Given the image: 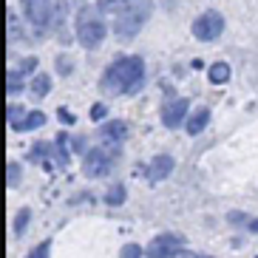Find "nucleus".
I'll return each instance as SVG.
<instances>
[{
    "instance_id": "obj_7",
    "label": "nucleus",
    "mask_w": 258,
    "mask_h": 258,
    "mask_svg": "<svg viewBox=\"0 0 258 258\" xmlns=\"http://www.w3.org/2000/svg\"><path fill=\"white\" fill-rule=\"evenodd\" d=\"M187 116H190V99L187 97H170V99H165L162 108H159V119L167 131L184 128Z\"/></svg>"
},
{
    "instance_id": "obj_21",
    "label": "nucleus",
    "mask_w": 258,
    "mask_h": 258,
    "mask_svg": "<svg viewBox=\"0 0 258 258\" xmlns=\"http://www.w3.org/2000/svg\"><path fill=\"white\" fill-rule=\"evenodd\" d=\"M131 0H97V9L102 15H116L122 6H128Z\"/></svg>"
},
{
    "instance_id": "obj_8",
    "label": "nucleus",
    "mask_w": 258,
    "mask_h": 258,
    "mask_svg": "<svg viewBox=\"0 0 258 258\" xmlns=\"http://www.w3.org/2000/svg\"><path fill=\"white\" fill-rule=\"evenodd\" d=\"M111 173V156L105 148H91L83 156V176L85 179H102Z\"/></svg>"
},
{
    "instance_id": "obj_9",
    "label": "nucleus",
    "mask_w": 258,
    "mask_h": 258,
    "mask_svg": "<svg viewBox=\"0 0 258 258\" xmlns=\"http://www.w3.org/2000/svg\"><path fill=\"white\" fill-rule=\"evenodd\" d=\"M99 137L105 139L108 145H122L131 137V128H128L125 119H108V122L99 125Z\"/></svg>"
},
{
    "instance_id": "obj_15",
    "label": "nucleus",
    "mask_w": 258,
    "mask_h": 258,
    "mask_svg": "<svg viewBox=\"0 0 258 258\" xmlns=\"http://www.w3.org/2000/svg\"><path fill=\"white\" fill-rule=\"evenodd\" d=\"M54 156H57V165L60 167H69L71 162V153H69V137L66 134H57V139H54Z\"/></svg>"
},
{
    "instance_id": "obj_17",
    "label": "nucleus",
    "mask_w": 258,
    "mask_h": 258,
    "mask_svg": "<svg viewBox=\"0 0 258 258\" xmlns=\"http://www.w3.org/2000/svg\"><path fill=\"white\" fill-rule=\"evenodd\" d=\"M102 199H105L108 207H122L125 205V199H128V190H125V184H111Z\"/></svg>"
},
{
    "instance_id": "obj_30",
    "label": "nucleus",
    "mask_w": 258,
    "mask_h": 258,
    "mask_svg": "<svg viewBox=\"0 0 258 258\" xmlns=\"http://www.w3.org/2000/svg\"><path fill=\"white\" fill-rule=\"evenodd\" d=\"M247 230H250V233H255V235H258V219H250V221H247Z\"/></svg>"
},
{
    "instance_id": "obj_14",
    "label": "nucleus",
    "mask_w": 258,
    "mask_h": 258,
    "mask_svg": "<svg viewBox=\"0 0 258 258\" xmlns=\"http://www.w3.org/2000/svg\"><path fill=\"white\" fill-rule=\"evenodd\" d=\"M230 77H233V69H230V62H224V60L213 62L210 69H207V80H210L213 85H224V83H230Z\"/></svg>"
},
{
    "instance_id": "obj_5",
    "label": "nucleus",
    "mask_w": 258,
    "mask_h": 258,
    "mask_svg": "<svg viewBox=\"0 0 258 258\" xmlns=\"http://www.w3.org/2000/svg\"><path fill=\"white\" fill-rule=\"evenodd\" d=\"M224 26H227V20H224V15H221L219 9H205V12L190 23V31H193V37H196L199 43H216V40L224 34Z\"/></svg>"
},
{
    "instance_id": "obj_4",
    "label": "nucleus",
    "mask_w": 258,
    "mask_h": 258,
    "mask_svg": "<svg viewBox=\"0 0 258 258\" xmlns=\"http://www.w3.org/2000/svg\"><path fill=\"white\" fill-rule=\"evenodd\" d=\"M184 238L182 233H159L153 235L151 244L145 247V255L148 258H190L193 252H184Z\"/></svg>"
},
{
    "instance_id": "obj_6",
    "label": "nucleus",
    "mask_w": 258,
    "mask_h": 258,
    "mask_svg": "<svg viewBox=\"0 0 258 258\" xmlns=\"http://www.w3.org/2000/svg\"><path fill=\"white\" fill-rule=\"evenodd\" d=\"M26 20L31 23V29L37 31V37H43V31L51 26L54 15H57V3L54 0H20Z\"/></svg>"
},
{
    "instance_id": "obj_31",
    "label": "nucleus",
    "mask_w": 258,
    "mask_h": 258,
    "mask_svg": "<svg viewBox=\"0 0 258 258\" xmlns=\"http://www.w3.org/2000/svg\"><path fill=\"white\" fill-rule=\"evenodd\" d=\"M190 258H213V255H207V252H193Z\"/></svg>"
},
{
    "instance_id": "obj_25",
    "label": "nucleus",
    "mask_w": 258,
    "mask_h": 258,
    "mask_svg": "<svg viewBox=\"0 0 258 258\" xmlns=\"http://www.w3.org/2000/svg\"><path fill=\"white\" fill-rule=\"evenodd\" d=\"M51 151H54V145H51V142H37L34 148H31L29 156H31V159H46Z\"/></svg>"
},
{
    "instance_id": "obj_24",
    "label": "nucleus",
    "mask_w": 258,
    "mask_h": 258,
    "mask_svg": "<svg viewBox=\"0 0 258 258\" xmlns=\"http://www.w3.org/2000/svg\"><path fill=\"white\" fill-rule=\"evenodd\" d=\"M48 255H51V241H48V238L46 241H40L37 247H31V250L26 252V258H48Z\"/></svg>"
},
{
    "instance_id": "obj_27",
    "label": "nucleus",
    "mask_w": 258,
    "mask_h": 258,
    "mask_svg": "<svg viewBox=\"0 0 258 258\" xmlns=\"http://www.w3.org/2000/svg\"><path fill=\"white\" fill-rule=\"evenodd\" d=\"M105 116H108V105H105V102H97V105L91 108V119L94 122H102Z\"/></svg>"
},
{
    "instance_id": "obj_29",
    "label": "nucleus",
    "mask_w": 258,
    "mask_h": 258,
    "mask_svg": "<svg viewBox=\"0 0 258 258\" xmlns=\"http://www.w3.org/2000/svg\"><path fill=\"white\" fill-rule=\"evenodd\" d=\"M230 221H233V224H241V221H247V216H241L238 210H233L230 213Z\"/></svg>"
},
{
    "instance_id": "obj_20",
    "label": "nucleus",
    "mask_w": 258,
    "mask_h": 258,
    "mask_svg": "<svg viewBox=\"0 0 258 258\" xmlns=\"http://www.w3.org/2000/svg\"><path fill=\"white\" fill-rule=\"evenodd\" d=\"M6 26H9V43L23 40V29H20V23L15 20V9H6Z\"/></svg>"
},
{
    "instance_id": "obj_1",
    "label": "nucleus",
    "mask_w": 258,
    "mask_h": 258,
    "mask_svg": "<svg viewBox=\"0 0 258 258\" xmlns=\"http://www.w3.org/2000/svg\"><path fill=\"white\" fill-rule=\"evenodd\" d=\"M145 85V60L137 54H125L116 57L99 80V91L108 97H125V94H137Z\"/></svg>"
},
{
    "instance_id": "obj_22",
    "label": "nucleus",
    "mask_w": 258,
    "mask_h": 258,
    "mask_svg": "<svg viewBox=\"0 0 258 258\" xmlns=\"http://www.w3.org/2000/svg\"><path fill=\"white\" fill-rule=\"evenodd\" d=\"M142 255H145V247L137 241L122 244V250H119V258H142Z\"/></svg>"
},
{
    "instance_id": "obj_10",
    "label": "nucleus",
    "mask_w": 258,
    "mask_h": 258,
    "mask_svg": "<svg viewBox=\"0 0 258 258\" xmlns=\"http://www.w3.org/2000/svg\"><path fill=\"white\" fill-rule=\"evenodd\" d=\"M173 167H176L173 156H170V153H159V156H153L151 165H148V179H151V182H162V179H167V176L173 173Z\"/></svg>"
},
{
    "instance_id": "obj_2",
    "label": "nucleus",
    "mask_w": 258,
    "mask_h": 258,
    "mask_svg": "<svg viewBox=\"0 0 258 258\" xmlns=\"http://www.w3.org/2000/svg\"><path fill=\"white\" fill-rule=\"evenodd\" d=\"M153 17V0H131L128 6H122L114 15V37L119 43H131L139 31L148 26V20Z\"/></svg>"
},
{
    "instance_id": "obj_11",
    "label": "nucleus",
    "mask_w": 258,
    "mask_h": 258,
    "mask_svg": "<svg viewBox=\"0 0 258 258\" xmlns=\"http://www.w3.org/2000/svg\"><path fill=\"white\" fill-rule=\"evenodd\" d=\"M207 122H210V108L199 105V108H193V111H190L187 122H184V131H187L190 137H199V134L207 128Z\"/></svg>"
},
{
    "instance_id": "obj_16",
    "label": "nucleus",
    "mask_w": 258,
    "mask_h": 258,
    "mask_svg": "<svg viewBox=\"0 0 258 258\" xmlns=\"http://www.w3.org/2000/svg\"><path fill=\"white\" fill-rule=\"evenodd\" d=\"M23 80H26V77L20 74L17 69H9L6 71V97L9 99H15L17 94L23 91Z\"/></svg>"
},
{
    "instance_id": "obj_13",
    "label": "nucleus",
    "mask_w": 258,
    "mask_h": 258,
    "mask_svg": "<svg viewBox=\"0 0 258 258\" xmlns=\"http://www.w3.org/2000/svg\"><path fill=\"white\" fill-rule=\"evenodd\" d=\"M31 97H48L51 94V74H46V71H37V74H31V85H29Z\"/></svg>"
},
{
    "instance_id": "obj_12",
    "label": "nucleus",
    "mask_w": 258,
    "mask_h": 258,
    "mask_svg": "<svg viewBox=\"0 0 258 258\" xmlns=\"http://www.w3.org/2000/svg\"><path fill=\"white\" fill-rule=\"evenodd\" d=\"M43 125H46V114H43V111H29L12 131H15V134H29V131H37V128H43Z\"/></svg>"
},
{
    "instance_id": "obj_28",
    "label": "nucleus",
    "mask_w": 258,
    "mask_h": 258,
    "mask_svg": "<svg viewBox=\"0 0 258 258\" xmlns=\"http://www.w3.org/2000/svg\"><path fill=\"white\" fill-rule=\"evenodd\" d=\"M57 116H60V119H66V125H71V122H74V114H71L69 108H60V111H57Z\"/></svg>"
},
{
    "instance_id": "obj_3",
    "label": "nucleus",
    "mask_w": 258,
    "mask_h": 258,
    "mask_svg": "<svg viewBox=\"0 0 258 258\" xmlns=\"http://www.w3.org/2000/svg\"><path fill=\"white\" fill-rule=\"evenodd\" d=\"M74 37L77 43L85 48V51H94V48L102 46V40L108 37V26L102 20V12L94 6H80L77 9V17H74Z\"/></svg>"
},
{
    "instance_id": "obj_19",
    "label": "nucleus",
    "mask_w": 258,
    "mask_h": 258,
    "mask_svg": "<svg viewBox=\"0 0 258 258\" xmlns=\"http://www.w3.org/2000/svg\"><path fill=\"white\" fill-rule=\"evenodd\" d=\"M20 179H23V165L20 162H6V187L15 190L20 184Z\"/></svg>"
},
{
    "instance_id": "obj_23",
    "label": "nucleus",
    "mask_w": 258,
    "mask_h": 258,
    "mask_svg": "<svg viewBox=\"0 0 258 258\" xmlns=\"http://www.w3.org/2000/svg\"><path fill=\"white\" fill-rule=\"evenodd\" d=\"M23 116H26V111H23L20 105H15V102H9V105H6V119H9V128H15L17 122L23 119Z\"/></svg>"
},
{
    "instance_id": "obj_18",
    "label": "nucleus",
    "mask_w": 258,
    "mask_h": 258,
    "mask_svg": "<svg viewBox=\"0 0 258 258\" xmlns=\"http://www.w3.org/2000/svg\"><path fill=\"white\" fill-rule=\"evenodd\" d=\"M29 221H31V210L29 207H20L15 216V221H12V233L17 235V238H23L26 230H29Z\"/></svg>"
},
{
    "instance_id": "obj_26",
    "label": "nucleus",
    "mask_w": 258,
    "mask_h": 258,
    "mask_svg": "<svg viewBox=\"0 0 258 258\" xmlns=\"http://www.w3.org/2000/svg\"><path fill=\"white\" fill-rule=\"evenodd\" d=\"M71 69H74V66H71L69 54H60V57H57V71H60L62 77H69V74H71Z\"/></svg>"
}]
</instances>
